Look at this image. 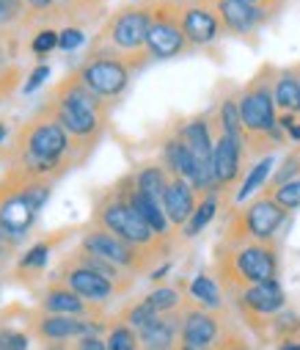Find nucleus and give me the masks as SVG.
Returning a JSON list of instances; mask_svg holds the SVG:
<instances>
[{
	"label": "nucleus",
	"mask_w": 300,
	"mask_h": 350,
	"mask_svg": "<svg viewBox=\"0 0 300 350\" xmlns=\"http://www.w3.org/2000/svg\"><path fill=\"white\" fill-rule=\"evenodd\" d=\"M273 83H275V72L264 69L248 83V89L237 100L251 152H262L284 141V130L278 127V113H275L278 108L273 100Z\"/></svg>",
	"instance_id": "nucleus-1"
},
{
	"label": "nucleus",
	"mask_w": 300,
	"mask_h": 350,
	"mask_svg": "<svg viewBox=\"0 0 300 350\" xmlns=\"http://www.w3.org/2000/svg\"><path fill=\"white\" fill-rule=\"evenodd\" d=\"M226 262V268L221 265L226 287L248 290L251 284L273 282L278 276V251L273 248V243H245Z\"/></svg>",
	"instance_id": "nucleus-2"
},
{
	"label": "nucleus",
	"mask_w": 300,
	"mask_h": 350,
	"mask_svg": "<svg viewBox=\"0 0 300 350\" xmlns=\"http://www.w3.org/2000/svg\"><path fill=\"white\" fill-rule=\"evenodd\" d=\"M99 108H103V100L96 94H91L83 80L77 77L72 85L66 83V89L58 100V122L61 127L74 135V138H91L99 130Z\"/></svg>",
	"instance_id": "nucleus-3"
},
{
	"label": "nucleus",
	"mask_w": 300,
	"mask_h": 350,
	"mask_svg": "<svg viewBox=\"0 0 300 350\" xmlns=\"http://www.w3.org/2000/svg\"><path fill=\"white\" fill-rule=\"evenodd\" d=\"M289 218V213L275 204L270 196H262L256 202H251L240 215H234L232 229H229V243H270L275 237V232L284 226V221Z\"/></svg>",
	"instance_id": "nucleus-4"
},
{
	"label": "nucleus",
	"mask_w": 300,
	"mask_h": 350,
	"mask_svg": "<svg viewBox=\"0 0 300 350\" xmlns=\"http://www.w3.org/2000/svg\"><path fill=\"white\" fill-rule=\"evenodd\" d=\"M149 9H152V25H149V39H146V55L157 61L182 55L190 44L182 31V6L163 0V3L149 6Z\"/></svg>",
	"instance_id": "nucleus-5"
},
{
	"label": "nucleus",
	"mask_w": 300,
	"mask_h": 350,
	"mask_svg": "<svg viewBox=\"0 0 300 350\" xmlns=\"http://www.w3.org/2000/svg\"><path fill=\"white\" fill-rule=\"evenodd\" d=\"M99 226L113 232L116 237H122L124 243L152 254L157 248V234L152 232V226L130 207V202L124 196H113L111 202H105V207L99 210Z\"/></svg>",
	"instance_id": "nucleus-6"
},
{
	"label": "nucleus",
	"mask_w": 300,
	"mask_h": 350,
	"mask_svg": "<svg viewBox=\"0 0 300 350\" xmlns=\"http://www.w3.org/2000/svg\"><path fill=\"white\" fill-rule=\"evenodd\" d=\"M47 196H50V188H44V185H28V188L12 193L3 202V207H0V232L12 240L23 237L33 226L36 213L42 210Z\"/></svg>",
	"instance_id": "nucleus-7"
},
{
	"label": "nucleus",
	"mask_w": 300,
	"mask_h": 350,
	"mask_svg": "<svg viewBox=\"0 0 300 350\" xmlns=\"http://www.w3.org/2000/svg\"><path fill=\"white\" fill-rule=\"evenodd\" d=\"M83 251L111 262V265H116L122 271H144V265H146V251L124 243L122 237H116L113 232H108L103 226L91 229L83 237Z\"/></svg>",
	"instance_id": "nucleus-8"
},
{
	"label": "nucleus",
	"mask_w": 300,
	"mask_h": 350,
	"mask_svg": "<svg viewBox=\"0 0 300 350\" xmlns=\"http://www.w3.org/2000/svg\"><path fill=\"white\" fill-rule=\"evenodd\" d=\"M80 80H83V85L91 92V94H96L99 100H113V97H119L127 85H130V69L124 66V61L122 58H96V61H88L83 69H80V75H77Z\"/></svg>",
	"instance_id": "nucleus-9"
},
{
	"label": "nucleus",
	"mask_w": 300,
	"mask_h": 350,
	"mask_svg": "<svg viewBox=\"0 0 300 350\" xmlns=\"http://www.w3.org/2000/svg\"><path fill=\"white\" fill-rule=\"evenodd\" d=\"M69 146V135L61 127V122H39L31 127L28 133V163L39 171H50L55 168V163L61 160V154Z\"/></svg>",
	"instance_id": "nucleus-10"
},
{
	"label": "nucleus",
	"mask_w": 300,
	"mask_h": 350,
	"mask_svg": "<svg viewBox=\"0 0 300 350\" xmlns=\"http://www.w3.org/2000/svg\"><path fill=\"white\" fill-rule=\"evenodd\" d=\"M149 25H152V9L149 6H130L116 14L111 25V42L122 53H141L146 50L149 39Z\"/></svg>",
	"instance_id": "nucleus-11"
},
{
	"label": "nucleus",
	"mask_w": 300,
	"mask_h": 350,
	"mask_svg": "<svg viewBox=\"0 0 300 350\" xmlns=\"http://www.w3.org/2000/svg\"><path fill=\"white\" fill-rule=\"evenodd\" d=\"M218 336H221V320L213 314V309H190L182 314L176 350H210V345Z\"/></svg>",
	"instance_id": "nucleus-12"
},
{
	"label": "nucleus",
	"mask_w": 300,
	"mask_h": 350,
	"mask_svg": "<svg viewBox=\"0 0 300 350\" xmlns=\"http://www.w3.org/2000/svg\"><path fill=\"white\" fill-rule=\"evenodd\" d=\"M213 6L223 23L226 31L237 33V36H251L256 28H262L270 20V12L245 0H213Z\"/></svg>",
	"instance_id": "nucleus-13"
},
{
	"label": "nucleus",
	"mask_w": 300,
	"mask_h": 350,
	"mask_svg": "<svg viewBox=\"0 0 300 350\" xmlns=\"http://www.w3.org/2000/svg\"><path fill=\"white\" fill-rule=\"evenodd\" d=\"M284 306H286V295L275 279L262 282V284H251L248 290L240 293V309L248 320L275 317L278 312H284Z\"/></svg>",
	"instance_id": "nucleus-14"
},
{
	"label": "nucleus",
	"mask_w": 300,
	"mask_h": 350,
	"mask_svg": "<svg viewBox=\"0 0 300 350\" xmlns=\"http://www.w3.org/2000/svg\"><path fill=\"white\" fill-rule=\"evenodd\" d=\"M221 17L215 12V6L198 3V6H185L182 9V31L187 36L190 44L195 47H207L218 39L221 33Z\"/></svg>",
	"instance_id": "nucleus-15"
},
{
	"label": "nucleus",
	"mask_w": 300,
	"mask_h": 350,
	"mask_svg": "<svg viewBox=\"0 0 300 350\" xmlns=\"http://www.w3.org/2000/svg\"><path fill=\"white\" fill-rule=\"evenodd\" d=\"M163 160L165 168L171 171V177H179L185 183H190L198 193H204V180H202V165H198L195 154L190 152V146L182 141V135L168 138L165 149H163Z\"/></svg>",
	"instance_id": "nucleus-16"
},
{
	"label": "nucleus",
	"mask_w": 300,
	"mask_h": 350,
	"mask_svg": "<svg viewBox=\"0 0 300 350\" xmlns=\"http://www.w3.org/2000/svg\"><path fill=\"white\" fill-rule=\"evenodd\" d=\"M248 149L229 138V135H218L215 138V152H213V171H215V183L218 188H232L240 177V168H243V154Z\"/></svg>",
	"instance_id": "nucleus-17"
},
{
	"label": "nucleus",
	"mask_w": 300,
	"mask_h": 350,
	"mask_svg": "<svg viewBox=\"0 0 300 350\" xmlns=\"http://www.w3.org/2000/svg\"><path fill=\"white\" fill-rule=\"evenodd\" d=\"M64 287H69L72 293H77L83 301H108V298L116 293V284H113L108 276L85 268L83 262H77V265H72V268L66 271Z\"/></svg>",
	"instance_id": "nucleus-18"
},
{
	"label": "nucleus",
	"mask_w": 300,
	"mask_h": 350,
	"mask_svg": "<svg viewBox=\"0 0 300 350\" xmlns=\"http://www.w3.org/2000/svg\"><path fill=\"white\" fill-rule=\"evenodd\" d=\"M195 193L198 191L190 183H185L179 177H171V183L165 188V196H163V210H165V215H168V221L174 226H185L193 218V213L198 207V196Z\"/></svg>",
	"instance_id": "nucleus-19"
},
{
	"label": "nucleus",
	"mask_w": 300,
	"mask_h": 350,
	"mask_svg": "<svg viewBox=\"0 0 300 350\" xmlns=\"http://www.w3.org/2000/svg\"><path fill=\"white\" fill-rule=\"evenodd\" d=\"M119 196H124L127 202H130V207L152 226V232L157 234V237H165L168 234V229H171V221H168V215H165V210H163V204L160 202H154V199H149L146 193H141L138 188H135V177L133 180H127L124 183V188L119 191Z\"/></svg>",
	"instance_id": "nucleus-20"
},
{
	"label": "nucleus",
	"mask_w": 300,
	"mask_h": 350,
	"mask_svg": "<svg viewBox=\"0 0 300 350\" xmlns=\"http://www.w3.org/2000/svg\"><path fill=\"white\" fill-rule=\"evenodd\" d=\"M179 328H182V323L176 320V312L174 314H160L152 325L138 331V336H141V345L146 350H176Z\"/></svg>",
	"instance_id": "nucleus-21"
},
{
	"label": "nucleus",
	"mask_w": 300,
	"mask_h": 350,
	"mask_svg": "<svg viewBox=\"0 0 300 350\" xmlns=\"http://www.w3.org/2000/svg\"><path fill=\"white\" fill-rule=\"evenodd\" d=\"M273 100H275V108L284 111V113H300V72L295 69H284L275 75V83H273Z\"/></svg>",
	"instance_id": "nucleus-22"
},
{
	"label": "nucleus",
	"mask_w": 300,
	"mask_h": 350,
	"mask_svg": "<svg viewBox=\"0 0 300 350\" xmlns=\"http://www.w3.org/2000/svg\"><path fill=\"white\" fill-rule=\"evenodd\" d=\"M36 328H39V336L42 339L61 342V339H69V336H85L94 325L80 323L77 317H66V314H47L44 320L36 323Z\"/></svg>",
	"instance_id": "nucleus-23"
},
{
	"label": "nucleus",
	"mask_w": 300,
	"mask_h": 350,
	"mask_svg": "<svg viewBox=\"0 0 300 350\" xmlns=\"http://www.w3.org/2000/svg\"><path fill=\"white\" fill-rule=\"evenodd\" d=\"M168 183H171V171L165 168V163H149V165H144L135 174V188L141 193H146L149 199L160 202V204H163V196H165Z\"/></svg>",
	"instance_id": "nucleus-24"
},
{
	"label": "nucleus",
	"mask_w": 300,
	"mask_h": 350,
	"mask_svg": "<svg viewBox=\"0 0 300 350\" xmlns=\"http://www.w3.org/2000/svg\"><path fill=\"white\" fill-rule=\"evenodd\" d=\"M42 309L50 312V314H66V317H80L85 312V301L72 293L69 287H53L44 301H42Z\"/></svg>",
	"instance_id": "nucleus-25"
},
{
	"label": "nucleus",
	"mask_w": 300,
	"mask_h": 350,
	"mask_svg": "<svg viewBox=\"0 0 300 350\" xmlns=\"http://www.w3.org/2000/svg\"><path fill=\"white\" fill-rule=\"evenodd\" d=\"M218 124H221V133L240 141L245 149H248V135H245V127H243V119H240V105L234 97H226L218 108Z\"/></svg>",
	"instance_id": "nucleus-26"
},
{
	"label": "nucleus",
	"mask_w": 300,
	"mask_h": 350,
	"mask_svg": "<svg viewBox=\"0 0 300 350\" xmlns=\"http://www.w3.org/2000/svg\"><path fill=\"white\" fill-rule=\"evenodd\" d=\"M190 295H193V301H198L204 309H221V287H218V282L213 279V276H207V273H198L193 282H190Z\"/></svg>",
	"instance_id": "nucleus-27"
},
{
	"label": "nucleus",
	"mask_w": 300,
	"mask_h": 350,
	"mask_svg": "<svg viewBox=\"0 0 300 350\" xmlns=\"http://www.w3.org/2000/svg\"><path fill=\"white\" fill-rule=\"evenodd\" d=\"M215 213H218V193H207V196L202 199V204L195 207L193 218L185 224V237H195L198 232H202V229L215 218Z\"/></svg>",
	"instance_id": "nucleus-28"
},
{
	"label": "nucleus",
	"mask_w": 300,
	"mask_h": 350,
	"mask_svg": "<svg viewBox=\"0 0 300 350\" xmlns=\"http://www.w3.org/2000/svg\"><path fill=\"white\" fill-rule=\"evenodd\" d=\"M273 163H275V160H273L270 154H264V157H262V160H259V163H256V165H254V168L248 171L245 183L240 185V191H237V196H234L237 202H245V199H248V196H251V193H254V191H256V188H259L262 183H267V180H270Z\"/></svg>",
	"instance_id": "nucleus-29"
},
{
	"label": "nucleus",
	"mask_w": 300,
	"mask_h": 350,
	"mask_svg": "<svg viewBox=\"0 0 300 350\" xmlns=\"http://www.w3.org/2000/svg\"><path fill=\"white\" fill-rule=\"evenodd\" d=\"M108 350H138L141 345V336L135 328H130L127 323H116L108 334Z\"/></svg>",
	"instance_id": "nucleus-30"
},
{
	"label": "nucleus",
	"mask_w": 300,
	"mask_h": 350,
	"mask_svg": "<svg viewBox=\"0 0 300 350\" xmlns=\"http://www.w3.org/2000/svg\"><path fill=\"white\" fill-rule=\"evenodd\" d=\"M157 317H160V312H157L149 301H141V304H135V306H130V309L124 312V323H127L130 328H135V331H144V328L152 325Z\"/></svg>",
	"instance_id": "nucleus-31"
},
{
	"label": "nucleus",
	"mask_w": 300,
	"mask_h": 350,
	"mask_svg": "<svg viewBox=\"0 0 300 350\" xmlns=\"http://www.w3.org/2000/svg\"><path fill=\"white\" fill-rule=\"evenodd\" d=\"M297 177H300V152H289V154L284 157V163L278 165V171L273 174L270 185H273V191H275V188H281V185H286V183H292V180H297Z\"/></svg>",
	"instance_id": "nucleus-32"
},
{
	"label": "nucleus",
	"mask_w": 300,
	"mask_h": 350,
	"mask_svg": "<svg viewBox=\"0 0 300 350\" xmlns=\"http://www.w3.org/2000/svg\"><path fill=\"white\" fill-rule=\"evenodd\" d=\"M270 199H273L275 204H281L286 213L300 210V177L292 180V183H286V185H281V188H275V191L270 193Z\"/></svg>",
	"instance_id": "nucleus-33"
},
{
	"label": "nucleus",
	"mask_w": 300,
	"mask_h": 350,
	"mask_svg": "<svg viewBox=\"0 0 300 350\" xmlns=\"http://www.w3.org/2000/svg\"><path fill=\"white\" fill-rule=\"evenodd\" d=\"M160 314H174L179 306V290L176 287H157L149 298H146Z\"/></svg>",
	"instance_id": "nucleus-34"
},
{
	"label": "nucleus",
	"mask_w": 300,
	"mask_h": 350,
	"mask_svg": "<svg viewBox=\"0 0 300 350\" xmlns=\"http://www.w3.org/2000/svg\"><path fill=\"white\" fill-rule=\"evenodd\" d=\"M273 331L281 336V342H284V339H295V334L300 331V317H297L295 312L284 309V312H278V314L273 317Z\"/></svg>",
	"instance_id": "nucleus-35"
},
{
	"label": "nucleus",
	"mask_w": 300,
	"mask_h": 350,
	"mask_svg": "<svg viewBox=\"0 0 300 350\" xmlns=\"http://www.w3.org/2000/svg\"><path fill=\"white\" fill-rule=\"evenodd\" d=\"M47 256H50V245L39 243V245H33V248L23 256V268H42L44 262H47Z\"/></svg>",
	"instance_id": "nucleus-36"
},
{
	"label": "nucleus",
	"mask_w": 300,
	"mask_h": 350,
	"mask_svg": "<svg viewBox=\"0 0 300 350\" xmlns=\"http://www.w3.org/2000/svg\"><path fill=\"white\" fill-rule=\"evenodd\" d=\"M0 350H28V336L17 331H0Z\"/></svg>",
	"instance_id": "nucleus-37"
},
{
	"label": "nucleus",
	"mask_w": 300,
	"mask_h": 350,
	"mask_svg": "<svg viewBox=\"0 0 300 350\" xmlns=\"http://www.w3.org/2000/svg\"><path fill=\"white\" fill-rule=\"evenodd\" d=\"M33 53H50L53 47H58V33L55 31H42L36 39H33Z\"/></svg>",
	"instance_id": "nucleus-38"
},
{
	"label": "nucleus",
	"mask_w": 300,
	"mask_h": 350,
	"mask_svg": "<svg viewBox=\"0 0 300 350\" xmlns=\"http://www.w3.org/2000/svg\"><path fill=\"white\" fill-rule=\"evenodd\" d=\"M83 44V33L77 28H66L64 33H58V47L61 50H77Z\"/></svg>",
	"instance_id": "nucleus-39"
},
{
	"label": "nucleus",
	"mask_w": 300,
	"mask_h": 350,
	"mask_svg": "<svg viewBox=\"0 0 300 350\" xmlns=\"http://www.w3.org/2000/svg\"><path fill=\"white\" fill-rule=\"evenodd\" d=\"M50 77V66L47 64H42V66H36L33 72H31V77H28V83H25V94H33L36 89H39V85L44 83Z\"/></svg>",
	"instance_id": "nucleus-40"
},
{
	"label": "nucleus",
	"mask_w": 300,
	"mask_h": 350,
	"mask_svg": "<svg viewBox=\"0 0 300 350\" xmlns=\"http://www.w3.org/2000/svg\"><path fill=\"white\" fill-rule=\"evenodd\" d=\"M20 12V0H0V23H12Z\"/></svg>",
	"instance_id": "nucleus-41"
},
{
	"label": "nucleus",
	"mask_w": 300,
	"mask_h": 350,
	"mask_svg": "<svg viewBox=\"0 0 300 350\" xmlns=\"http://www.w3.org/2000/svg\"><path fill=\"white\" fill-rule=\"evenodd\" d=\"M77 350H108V345L103 342V339H96V336H83L80 342H77Z\"/></svg>",
	"instance_id": "nucleus-42"
},
{
	"label": "nucleus",
	"mask_w": 300,
	"mask_h": 350,
	"mask_svg": "<svg viewBox=\"0 0 300 350\" xmlns=\"http://www.w3.org/2000/svg\"><path fill=\"white\" fill-rule=\"evenodd\" d=\"M278 350H300V342H297V339H284V342L278 345Z\"/></svg>",
	"instance_id": "nucleus-43"
},
{
	"label": "nucleus",
	"mask_w": 300,
	"mask_h": 350,
	"mask_svg": "<svg viewBox=\"0 0 300 350\" xmlns=\"http://www.w3.org/2000/svg\"><path fill=\"white\" fill-rule=\"evenodd\" d=\"M28 3H31L33 9H47V6L53 3V0H28Z\"/></svg>",
	"instance_id": "nucleus-44"
},
{
	"label": "nucleus",
	"mask_w": 300,
	"mask_h": 350,
	"mask_svg": "<svg viewBox=\"0 0 300 350\" xmlns=\"http://www.w3.org/2000/svg\"><path fill=\"white\" fill-rule=\"evenodd\" d=\"M245 3H254V6H262V9L270 12V3H273V0H245Z\"/></svg>",
	"instance_id": "nucleus-45"
},
{
	"label": "nucleus",
	"mask_w": 300,
	"mask_h": 350,
	"mask_svg": "<svg viewBox=\"0 0 300 350\" xmlns=\"http://www.w3.org/2000/svg\"><path fill=\"white\" fill-rule=\"evenodd\" d=\"M3 237H6V234H3V232H0V248H3Z\"/></svg>",
	"instance_id": "nucleus-46"
},
{
	"label": "nucleus",
	"mask_w": 300,
	"mask_h": 350,
	"mask_svg": "<svg viewBox=\"0 0 300 350\" xmlns=\"http://www.w3.org/2000/svg\"><path fill=\"white\" fill-rule=\"evenodd\" d=\"M210 350H215V347H210Z\"/></svg>",
	"instance_id": "nucleus-47"
}]
</instances>
